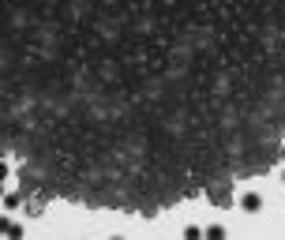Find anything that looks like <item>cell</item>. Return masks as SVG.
<instances>
[{"mask_svg": "<svg viewBox=\"0 0 285 240\" xmlns=\"http://www.w3.org/2000/svg\"><path fill=\"white\" fill-rule=\"evenodd\" d=\"M282 180H285V173H282Z\"/></svg>", "mask_w": 285, "mask_h": 240, "instance_id": "7a4b0ae2", "label": "cell"}, {"mask_svg": "<svg viewBox=\"0 0 285 240\" xmlns=\"http://www.w3.org/2000/svg\"><path fill=\"white\" fill-rule=\"evenodd\" d=\"M259 206H263V195H255V191H252V195H244V210H248V214H255Z\"/></svg>", "mask_w": 285, "mask_h": 240, "instance_id": "6da1fadb", "label": "cell"}]
</instances>
